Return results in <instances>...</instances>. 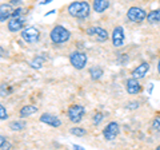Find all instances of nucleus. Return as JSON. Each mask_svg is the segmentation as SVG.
Here are the masks:
<instances>
[{"instance_id":"nucleus-25","label":"nucleus","mask_w":160,"mask_h":150,"mask_svg":"<svg viewBox=\"0 0 160 150\" xmlns=\"http://www.w3.org/2000/svg\"><path fill=\"white\" fill-rule=\"evenodd\" d=\"M6 119H8V113H7L6 107L0 103V121H6Z\"/></svg>"},{"instance_id":"nucleus-12","label":"nucleus","mask_w":160,"mask_h":150,"mask_svg":"<svg viewBox=\"0 0 160 150\" xmlns=\"http://www.w3.org/2000/svg\"><path fill=\"white\" fill-rule=\"evenodd\" d=\"M126 90L129 95H138L139 93L143 91V86L139 83V79L131 77L126 81Z\"/></svg>"},{"instance_id":"nucleus-10","label":"nucleus","mask_w":160,"mask_h":150,"mask_svg":"<svg viewBox=\"0 0 160 150\" xmlns=\"http://www.w3.org/2000/svg\"><path fill=\"white\" fill-rule=\"evenodd\" d=\"M39 121L44 125H48V126H51V127H60L62 126V119H60L58 115H55V114H51V113H43L42 115H40Z\"/></svg>"},{"instance_id":"nucleus-19","label":"nucleus","mask_w":160,"mask_h":150,"mask_svg":"<svg viewBox=\"0 0 160 150\" xmlns=\"http://www.w3.org/2000/svg\"><path fill=\"white\" fill-rule=\"evenodd\" d=\"M103 68L102 67H99V66H93L89 68V77H91L92 81H99V79H102L103 77Z\"/></svg>"},{"instance_id":"nucleus-1","label":"nucleus","mask_w":160,"mask_h":150,"mask_svg":"<svg viewBox=\"0 0 160 150\" xmlns=\"http://www.w3.org/2000/svg\"><path fill=\"white\" fill-rule=\"evenodd\" d=\"M67 12L72 18H76L79 20H86L91 13V7L87 2H72L68 6Z\"/></svg>"},{"instance_id":"nucleus-7","label":"nucleus","mask_w":160,"mask_h":150,"mask_svg":"<svg viewBox=\"0 0 160 150\" xmlns=\"http://www.w3.org/2000/svg\"><path fill=\"white\" fill-rule=\"evenodd\" d=\"M86 32H87L88 36L93 38L98 43H104V42H107V40H108V38H109L106 28L96 27V26H95V27H88Z\"/></svg>"},{"instance_id":"nucleus-29","label":"nucleus","mask_w":160,"mask_h":150,"mask_svg":"<svg viewBox=\"0 0 160 150\" xmlns=\"http://www.w3.org/2000/svg\"><path fill=\"white\" fill-rule=\"evenodd\" d=\"M7 142V138L6 137H3V136H0V149L3 147V145Z\"/></svg>"},{"instance_id":"nucleus-34","label":"nucleus","mask_w":160,"mask_h":150,"mask_svg":"<svg viewBox=\"0 0 160 150\" xmlns=\"http://www.w3.org/2000/svg\"><path fill=\"white\" fill-rule=\"evenodd\" d=\"M52 13H55V9H52V11H49V12H46L44 16H48V15H52Z\"/></svg>"},{"instance_id":"nucleus-22","label":"nucleus","mask_w":160,"mask_h":150,"mask_svg":"<svg viewBox=\"0 0 160 150\" xmlns=\"http://www.w3.org/2000/svg\"><path fill=\"white\" fill-rule=\"evenodd\" d=\"M69 134H72L75 137H84L87 134V130L84 127H71L69 129Z\"/></svg>"},{"instance_id":"nucleus-28","label":"nucleus","mask_w":160,"mask_h":150,"mask_svg":"<svg viewBox=\"0 0 160 150\" xmlns=\"http://www.w3.org/2000/svg\"><path fill=\"white\" fill-rule=\"evenodd\" d=\"M9 4H12L13 7H15V6H16V7H20V6L23 4V0H11V2H9Z\"/></svg>"},{"instance_id":"nucleus-9","label":"nucleus","mask_w":160,"mask_h":150,"mask_svg":"<svg viewBox=\"0 0 160 150\" xmlns=\"http://www.w3.org/2000/svg\"><path fill=\"white\" fill-rule=\"evenodd\" d=\"M26 26V19L24 16H18V18H9L7 23V28L9 32H20Z\"/></svg>"},{"instance_id":"nucleus-8","label":"nucleus","mask_w":160,"mask_h":150,"mask_svg":"<svg viewBox=\"0 0 160 150\" xmlns=\"http://www.w3.org/2000/svg\"><path fill=\"white\" fill-rule=\"evenodd\" d=\"M120 134V126L118 122H109L107 123V126L103 129V137L107 139V141H113L115 138Z\"/></svg>"},{"instance_id":"nucleus-36","label":"nucleus","mask_w":160,"mask_h":150,"mask_svg":"<svg viewBox=\"0 0 160 150\" xmlns=\"http://www.w3.org/2000/svg\"><path fill=\"white\" fill-rule=\"evenodd\" d=\"M159 3H160V0H159Z\"/></svg>"},{"instance_id":"nucleus-14","label":"nucleus","mask_w":160,"mask_h":150,"mask_svg":"<svg viewBox=\"0 0 160 150\" xmlns=\"http://www.w3.org/2000/svg\"><path fill=\"white\" fill-rule=\"evenodd\" d=\"M13 9L15 8H13L12 4H9V3L2 4V6H0V23L8 20V19L12 16Z\"/></svg>"},{"instance_id":"nucleus-15","label":"nucleus","mask_w":160,"mask_h":150,"mask_svg":"<svg viewBox=\"0 0 160 150\" xmlns=\"http://www.w3.org/2000/svg\"><path fill=\"white\" fill-rule=\"evenodd\" d=\"M109 7V0H93L92 3V9L98 13L106 12Z\"/></svg>"},{"instance_id":"nucleus-24","label":"nucleus","mask_w":160,"mask_h":150,"mask_svg":"<svg viewBox=\"0 0 160 150\" xmlns=\"http://www.w3.org/2000/svg\"><path fill=\"white\" fill-rule=\"evenodd\" d=\"M151 129L153 130V131L160 133V115H156V117L153 118L152 125H151Z\"/></svg>"},{"instance_id":"nucleus-30","label":"nucleus","mask_w":160,"mask_h":150,"mask_svg":"<svg viewBox=\"0 0 160 150\" xmlns=\"http://www.w3.org/2000/svg\"><path fill=\"white\" fill-rule=\"evenodd\" d=\"M2 149H12V145H11V143H9V142L7 141L6 143L3 145V147H2Z\"/></svg>"},{"instance_id":"nucleus-11","label":"nucleus","mask_w":160,"mask_h":150,"mask_svg":"<svg viewBox=\"0 0 160 150\" xmlns=\"http://www.w3.org/2000/svg\"><path fill=\"white\" fill-rule=\"evenodd\" d=\"M126 40V34H124V28L122 26H116L112 29V44L113 47H122Z\"/></svg>"},{"instance_id":"nucleus-27","label":"nucleus","mask_w":160,"mask_h":150,"mask_svg":"<svg viewBox=\"0 0 160 150\" xmlns=\"http://www.w3.org/2000/svg\"><path fill=\"white\" fill-rule=\"evenodd\" d=\"M139 106H140V103H139V102H129V103H127V106H126V107H127L128 110H136Z\"/></svg>"},{"instance_id":"nucleus-2","label":"nucleus","mask_w":160,"mask_h":150,"mask_svg":"<svg viewBox=\"0 0 160 150\" xmlns=\"http://www.w3.org/2000/svg\"><path fill=\"white\" fill-rule=\"evenodd\" d=\"M49 39H51V42L53 44H64L71 39V32L64 26L58 24V26H55L51 29V32H49Z\"/></svg>"},{"instance_id":"nucleus-16","label":"nucleus","mask_w":160,"mask_h":150,"mask_svg":"<svg viewBox=\"0 0 160 150\" xmlns=\"http://www.w3.org/2000/svg\"><path fill=\"white\" fill-rule=\"evenodd\" d=\"M38 113V107L33 106V104H24V106L19 110V115L20 118H27V117H31L32 114Z\"/></svg>"},{"instance_id":"nucleus-13","label":"nucleus","mask_w":160,"mask_h":150,"mask_svg":"<svg viewBox=\"0 0 160 150\" xmlns=\"http://www.w3.org/2000/svg\"><path fill=\"white\" fill-rule=\"evenodd\" d=\"M149 71V63L148 62H142L139 64L136 68L132 70V78H136V79H142L147 75V72Z\"/></svg>"},{"instance_id":"nucleus-17","label":"nucleus","mask_w":160,"mask_h":150,"mask_svg":"<svg viewBox=\"0 0 160 150\" xmlns=\"http://www.w3.org/2000/svg\"><path fill=\"white\" fill-rule=\"evenodd\" d=\"M8 127L11 131H22V130H24L27 127V122L23 121V119H18V121H12L9 122Z\"/></svg>"},{"instance_id":"nucleus-26","label":"nucleus","mask_w":160,"mask_h":150,"mask_svg":"<svg viewBox=\"0 0 160 150\" xmlns=\"http://www.w3.org/2000/svg\"><path fill=\"white\" fill-rule=\"evenodd\" d=\"M23 13H24V8H23V7H16V8L13 9V12H12V16H11V18L23 16Z\"/></svg>"},{"instance_id":"nucleus-5","label":"nucleus","mask_w":160,"mask_h":150,"mask_svg":"<svg viewBox=\"0 0 160 150\" xmlns=\"http://www.w3.org/2000/svg\"><path fill=\"white\" fill-rule=\"evenodd\" d=\"M69 63L75 70H83L86 68L87 63H88V56L86 52L83 51H73L69 54Z\"/></svg>"},{"instance_id":"nucleus-3","label":"nucleus","mask_w":160,"mask_h":150,"mask_svg":"<svg viewBox=\"0 0 160 150\" xmlns=\"http://www.w3.org/2000/svg\"><path fill=\"white\" fill-rule=\"evenodd\" d=\"M84 115H86V109H84L83 104L75 103V104H71L67 110V117L69 119V122H72L75 125L82 122Z\"/></svg>"},{"instance_id":"nucleus-21","label":"nucleus","mask_w":160,"mask_h":150,"mask_svg":"<svg viewBox=\"0 0 160 150\" xmlns=\"http://www.w3.org/2000/svg\"><path fill=\"white\" fill-rule=\"evenodd\" d=\"M43 63H44V59L42 56H36L29 62V67L33 68V70H40L43 67Z\"/></svg>"},{"instance_id":"nucleus-6","label":"nucleus","mask_w":160,"mask_h":150,"mask_svg":"<svg viewBox=\"0 0 160 150\" xmlns=\"http://www.w3.org/2000/svg\"><path fill=\"white\" fill-rule=\"evenodd\" d=\"M127 19L132 23H142L147 19V12H146V9H143L142 7L132 6V7H129L127 11Z\"/></svg>"},{"instance_id":"nucleus-18","label":"nucleus","mask_w":160,"mask_h":150,"mask_svg":"<svg viewBox=\"0 0 160 150\" xmlns=\"http://www.w3.org/2000/svg\"><path fill=\"white\" fill-rule=\"evenodd\" d=\"M146 20L149 24H158V23H160V8L153 9V11L147 13V19H146Z\"/></svg>"},{"instance_id":"nucleus-20","label":"nucleus","mask_w":160,"mask_h":150,"mask_svg":"<svg viewBox=\"0 0 160 150\" xmlns=\"http://www.w3.org/2000/svg\"><path fill=\"white\" fill-rule=\"evenodd\" d=\"M13 93V87L9 86L7 83H2L0 84V97H8Z\"/></svg>"},{"instance_id":"nucleus-32","label":"nucleus","mask_w":160,"mask_h":150,"mask_svg":"<svg viewBox=\"0 0 160 150\" xmlns=\"http://www.w3.org/2000/svg\"><path fill=\"white\" fill-rule=\"evenodd\" d=\"M52 2H53V0H44V2H42V4H43V6H46V4H49Z\"/></svg>"},{"instance_id":"nucleus-4","label":"nucleus","mask_w":160,"mask_h":150,"mask_svg":"<svg viewBox=\"0 0 160 150\" xmlns=\"http://www.w3.org/2000/svg\"><path fill=\"white\" fill-rule=\"evenodd\" d=\"M40 29L33 27V26H28V27H24L22 31H20V36L26 43L28 44H33V43H38L40 40Z\"/></svg>"},{"instance_id":"nucleus-31","label":"nucleus","mask_w":160,"mask_h":150,"mask_svg":"<svg viewBox=\"0 0 160 150\" xmlns=\"http://www.w3.org/2000/svg\"><path fill=\"white\" fill-rule=\"evenodd\" d=\"M4 55H6V51H4V48H3L2 46H0V59H2V58L4 56Z\"/></svg>"},{"instance_id":"nucleus-23","label":"nucleus","mask_w":160,"mask_h":150,"mask_svg":"<svg viewBox=\"0 0 160 150\" xmlns=\"http://www.w3.org/2000/svg\"><path fill=\"white\" fill-rule=\"evenodd\" d=\"M103 121H104V114H103V113L98 111V113L93 114V117H92V123L95 125V126H100Z\"/></svg>"},{"instance_id":"nucleus-35","label":"nucleus","mask_w":160,"mask_h":150,"mask_svg":"<svg viewBox=\"0 0 160 150\" xmlns=\"http://www.w3.org/2000/svg\"><path fill=\"white\" fill-rule=\"evenodd\" d=\"M158 72L160 75V59H159V63H158Z\"/></svg>"},{"instance_id":"nucleus-33","label":"nucleus","mask_w":160,"mask_h":150,"mask_svg":"<svg viewBox=\"0 0 160 150\" xmlns=\"http://www.w3.org/2000/svg\"><path fill=\"white\" fill-rule=\"evenodd\" d=\"M73 147L76 149V150H84V147L83 146H79V145H73Z\"/></svg>"}]
</instances>
